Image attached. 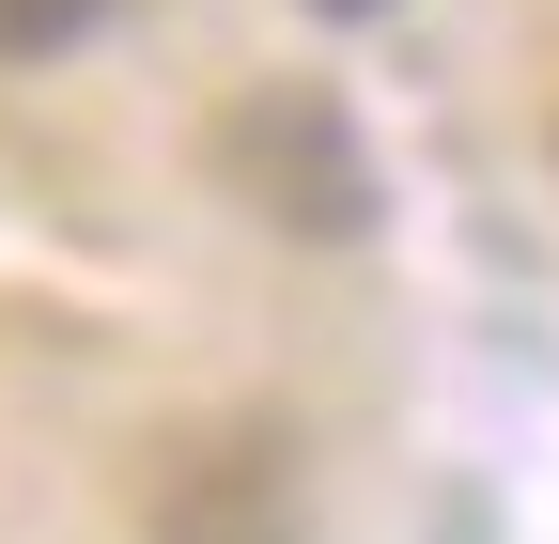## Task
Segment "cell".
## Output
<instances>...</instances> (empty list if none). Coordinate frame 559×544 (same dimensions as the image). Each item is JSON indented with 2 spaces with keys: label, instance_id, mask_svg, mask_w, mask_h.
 I'll return each instance as SVG.
<instances>
[{
  "label": "cell",
  "instance_id": "6da1fadb",
  "mask_svg": "<svg viewBox=\"0 0 559 544\" xmlns=\"http://www.w3.org/2000/svg\"><path fill=\"white\" fill-rule=\"evenodd\" d=\"M218 172L264 202L280 234H358V218H373V156H358V125H342L326 94H296V79L249 94V109L218 125Z\"/></svg>",
  "mask_w": 559,
  "mask_h": 544
},
{
  "label": "cell",
  "instance_id": "7a4b0ae2",
  "mask_svg": "<svg viewBox=\"0 0 559 544\" xmlns=\"http://www.w3.org/2000/svg\"><path fill=\"white\" fill-rule=\"evenodd\" d=\"M311 498H296V451L280 436H171L156 466V544H296Z\"/></svg>",
  "mask_w": 559,
  "mask_h": 544
},
{
  "label": "cell",
  "instance_id": "3957f363",
  "mask_svg": "<svg viewBox=\"0 0 559 544\" xmlns=\"http://www.w3.org/2000/svg\"><path fill=\"white\" fill-rule=\"evenodd\" d=\"M109 0H0V62H62V47H94Z\"/></svg>",
  "mask_w": 559,
  "mask_h": 544
},
{
  "label": "cell",
  "instance_id": "277c9868",
  "mask_svg": "<svg viewBox=\"0 0 559 544\" xmlns=\"http://www.w3.org/2000/svg\"><path fill=\"white\" fill-rule=\"evenodd\" d=\"M326 16H373V0H326Z\"/></svg>",
  "mask_w": 559,
  "mask_h": 544
}]
</instances>
